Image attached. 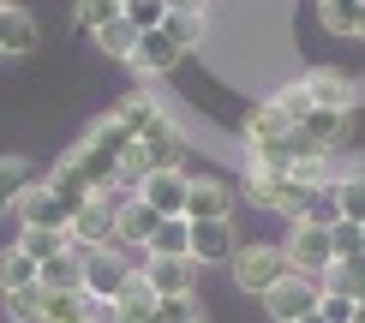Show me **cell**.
Masks as SVG:
<instances>
[{
  "mask_svg": "<svg viewBox=\"0 0 365 323\" xmlns=\"http://www.w3.org/2000/svg\"><path fill=\"white\" fill-rule=\"evenodd\" d=\"M156 317L162 323H204V305H197V294H174V299H156Z\"/></svg>",
  "mask_w": 365,
  "mask_h": 323,
  "instance_id": "4dcf8cb0",
  "label": "cell"
},
{
  "mask_svg": "<svg viewBox=\"0 0 365 323\" xmlns=\"http://www.w3.org/2000/svg\"><path fill=\"white\" fill-rule=\"evenodd\" d=\"M234 186L216 174H192V192H186V222H234Z\"/></svg>",
  "mask_w": 365,
  "mask_h": 323,
  "instance_id": "52a82bcc",
  "label": "cell"
},
{
  "mask_svg": "<svg viewBox=\"0 0 365 323\" xmlns=\"http://www.w3.org/2000/svg\"><path fill=\"white\" fill-rule=\"evenodd\" d=\"M0 6H6V0H0Z\"/></svg>",
  "mask_w": 365,
  "mask_h": 323,
  "instance_id": "f35d334b",
  "label": "cell"
},
{
  "mask_svg": "<svg viewBox=\"0 0 365 323\" xmlns=\"http://www.w3.org/2000/svg\"><path fill=\"white\" fill-rule=\"evenodd\" d=\"M240 240H234V222H192V264H234Z\"/></svg>",
  "mask_w": 365,
  "mask_h": 323,
  "instance_id": "8fae6325",
  "label": "cell"
},
{
  "mask_svg": "<svg viewBox=\"0 0 365 323\" xmlns=\"http://www.w3.org/2000/svg\"><path fill=\"white\" fill-rule=\"evenodd\" d=\"M317 299H324V282H312V275H287L264 294V312L276 323H299L306 312H317Z\"/></svg>",
  "mask_w": 365,
  "mask_h": 323,
  "instance_id": "277c9868",
  "label": "cell"
},
{
  "mask_svg": "<svg viewBox=\"0 0 365 323\" xmlns=\"http://www.w3.org/2000/svg\"><path fill=\"white\" fill-rule=\"evenodd\" d=\"M324 287H336V294H347V299H365V252H359V257H341V264H329Z\"/></svg>",
  "mask_w": 365,
  "mask_h": 323,
  "instance_id": "cb8c5ba5",
  "label": "cell"
},
{
  "mask_svg": "<svg viewBox=\"0 0 365 323\" xmlns=\"http://www.w3.org/2000/svg\"><path fill=\"white\" fill-rule=\"evenodd\" d=\"M138 36H144V30H138V24H126V19H114V24H102V30H96L102 54H108V60H126V66H132V48H138Z\"/></svg>",
  "mask_w": 365,
  "mask_h": 323,
  "instance_id": "603a6c76",
  "label": "cell"
},
{
  "mask_svg": "<svg viewBox=\"0 0 365 323\" xmlns=\"http://www.w3.org/2000/svg\"><path fill=\"white\" fill-rule=\"evenodd\" d=\"M36 287H48V294H84V252L66 245L60 257L36 264Z\"/></svg>",
  "mask_w": 365,
  "mask_h": 323,
  "instance_id": "9a60e30c",
  "label": "cell"
},
{
  "mask_svg": "<svg viewBox=\"0 0 365 323\" xmlns=\"http://www.w3.org/2000/svg\"><path fill=\"white\" fill-rule=\"evenodd\" d=\"M0 215H6V198H0Z\"/></svg>",
  "mask_w": 365,
  "mask_h": 323,
  "instance_id": "8d00e7d4",
  "label": "cell"
},
{
  "mask_svg": "<svg viewBox=\"0 0 365 323\" xmlns=\"http://www.w3.org/2000/svg\"><path fill=\"white\" fill-rule=\"evenodd\" d=\"M72 19H78L84 36H96L102 24H114V19H120V0H78V6H72Z\"/></svg>",
  "mask_w": 365,
  "mask_h": 323,
  "instance_id": "4316f807",
  "label": "cell"
},
{
  "mask_svg": "<svg viewBox=\"0 0 365 323\" xmlns=\"http://www.w3.org/2000/svg\"><path fill=\"white\" fill-rule=\"evenodd\" d=\"M336 204L347 222H365V174H341L336 180Z\"/></svg>",
  "mask_w": 365,
  "mask_h": 323,
  "instance_id": "f1b7e54d",
  "label": "cell"
},
{
  "mask_svg": "<svg viewBox=\"0 0 365 323\" xmlns=\"http://www.w3.org/2000/svg\"><path fill=\"white\" fill-rule=\"evenodd\" d=\"M354 305H359V299H347V294H336V287H324L317 317H324V323H354Z\"/></svg>",
  "mask_w": 365,
  "mask_h": 323,
  "instance_id": "1f68e13d",
  "label": "cell"
},
{
  "mask_svg": "<svg viewBox=\"0 0 365 323\" xmlns=\"http://www.w3.org/2000/svg\"><path fill=\"white\" fill-rule=\"evenodd\" d=\"M299 222H317V227H336L341 222V204H336V180H324V186L312 192V204H306V215Z\"/></svg>",
  "mask_w": 365,
  "mask_h": 323,
  "instance_id": "484cf974",
  "label": "cell"
},
{
  "mask_svg": "<svg viewBox=\"0 0 365 323\" xmlns=\"http://www.w3.org/2000/svg\"><path fill=\"white\" fill-rule=\"evenodd\" d=\"M78 323H90V317H78Z\"/></svg>",
  "mask_w": 365,
  "mask_h": 323,
  "instance_id": "74e56055",
  "label": "cell"
},
{
  "mask_svg": "<svg viewBox=\"0 0 365 323\" xmlns=\"http://www.w3.org/2000/svg\"><path fill=\"white\" fill-rule=\"evenodd\" d=\"M282 252H287V264H294V275H312V282H324V275H329V264H336L329 227H317V222H287Z\"/></svg>",
  "mask_w": 365,
  "mask_h": 323,
  "instance_id": "7a4b0ae2",
  "label": "cell"
},
{
  "mask_svg": "<svg viewBox=\"0 0 365 323\" xmlns=\"http://www.w3.org/2000/svg\"><path fill=\"white\" fill-rule=\"evenodd\" d=\"M156 227H162V215L150 210L138 192H132V198H120V204H114V245H132V252H144Z\"/></svg>",
  "mask_w": 365,
  "mask_h": 323,
  "instance_id": "30bf717a",
  "label": "cell"
},
{
  "mask_svg": "<svg viewBox=\"0 0 365 323\" xmlns=\"http://www.w3.org/2000/svg\"><path fill=\"white\" fill-rule=\"evenodd\" d=\"M227 270H234V287H240V294H257V299H264L276 282H287V275H294V264H287L282 245H240Z\"/></svg>",
  "mask_w": 365,
  "mask_h": 323,
  "instance_id": "6da1fadb",
  "label": "cell"
},
{
  "mask_svg": "<svg viewBox=\"0 0 365 323\" xmlns=\"http://www.w3.org/2000/svg\"><path fill=\"white\" fill-rule=\"evenodd\" d=\"M168 6H174V12H197V19H204V6H210V0H168Z\"/></svg>",
  "mask_w": 365,
  "mask_h": 323,
  "instance_id": "836d02e7",
  "label": "cell"
},
{
  "mask_svg": "<svg viewBox=\"0 0 365 323\" xmlns=\"http://www.w3.org/2000/svg\"><path fill=\"white\" fill-rule=\"evenodd\" d=\"M144 275H150V287H156V299H174V294H192L197 264L192 257H144Z\"/></svg>",
  "mask_w": 365,
  "mask_h": 323,
  "instance_id": "2e32d148",
  "label": "cell"
},
{
  "mask_svg": "<svg viewBox=\"0 0 365 323\" xmlns=\"http://www.w3.org/2000/svg\"><path fill=\"white\" fill-rule=\"evenodd\" d=\"M354 323H365V299H359V305H354Z\"/></svg>",
  "mask_w": 365,
  "mask_h": 323,
  "instance_id": "e575fe53",
  "label": "cell"
},
{
  "mask_svg": "<svg viewBox=\"0 0 365 323\" xmlns=\"http://www.w3.org/2000/svg\"><path fill=\"white\" fill-rule=\"evenodd\" d=\"M12 245H19L24 257H36V264H48V257H60L72 245V234H66V227H19V240H12Z\"/></svg>",
  "mask_w": 365,
  "mask_h": 323,
  "instance_id": "ffe728a7",
  "label": "cell"
},
{
  "mask_svg": "<svg viewBox=\"0 0 365 323\" xmlns=\"http://www.w3.org/2000/svg\"><path fill=\"white\" fill-rule=\"evenodd\" d=\"M114 204L120 198L114 192H96V198H84L78 210H72V245L78 252H102V245H114Z\"/></svg>",
  "mask_w": 365,
  "mask_h": 323,
  "instance_id": "3957f363",
  "label": "cell"
},
{
  "mask_svg": "<svg viewBox=\"0 0 365 323\" xmlns=\"http://www.w3.org/2000/svg\"><path fill=\"white\" fill-rule=\"evenodd\" d=\"M306 138H317V144L336 156V150H347V138H354V108H312L306 126H299Z\"/></svg>",
  "mask_w": 365,
  "mask_h": 323,
  "instance_id": "5bb4252c",
  "label": "cell"
},
{
  "mask_svg": "<svg viewBox=\"0 0 365 323\" xmlns=\"http://www.w3.org/2000/svg\"><path fill=\"white\" fill-rule=\"evenodd\" d=\"M144 257H192V222L186 215H162V227L150 234Z\"/></svg>",
  "mask_w": 365,
  "mask_h": 323,
  "instance_id": "ac0fdd59",
  "label": "cell"
},
{
  "mask_svg": "<svg viewBox=\"0 0 365 323\" xmlns=\"http://www.w3.org/2000/svg\"><path fill=\"white\" fill-rule=\"evenodd\" d=\"M19 287H36V257H24L19 245L0 252V294H19Z\"/></svg>",
  "mask_w": 365,
  "mask_h": 323,
  "instance_id": "44dd1931",
  "label": "cell"
},
{
  "mask_svg": "<svg viewBox=\"0 0 365 323\" xmlns=\"http://www.w3.org/2000/svg\"><path fill=\"white\" fill-rule=\"evenodd\" d=\"M42 42V30H36V19H30L24 6H0V54H30Z\"/></svg>",
  "mask_w": 365,
  "mask_h": 323,
  "instance_id": "e0dca14e",
  "label": "cell"
},
{
  "mask_svg": "<svg viewBox=\"0 0 365 323\" xmlns=\"http://www.w3.org/2000/svg\"><path fill=\"white\" fill-rule=\"evenodd\" d=\"M42 305H48L42 287H19V294H6V317L12 323H42Z\"/></svg>",
  "mask_w": 365,
  "mask_h": 323,
  "instance_id": "83f0119b",
  "label": "cell"
},
{
  "mask_svg": "<svg viewBox=\"0 0 365 323\" xmlns=\"http://www.w3.org/2000/svg\"><path fill=\"white\" fill-rule=\"evenodd\" d=\"M329 245H336V264H341V257H359L365 252V222H347V215H341V222L329 227Z\"/></svg>",
  "mask_w": 365,
  "mask_h": 323,
  "instance_id": "f546056e",
  "label": "cell"
},
{
  "mask_svg": "<svg viewBox=\"0 0 365 323\" xmlns=\"http://www.w3.org/2000/svg\"><path fill=\"white\" fill-rule=\"evenodd\" d=\"M186 54H192L186 42H180L168 24H156V30H144V36H138V48H132V66H138L144 78H162V72H174Z\"/></svg>",
  "mask_w": 365,
  "mask_h": 323,
  "instance_id": "5b68a950",
  "label": "cell"
},
{
  "mask_svg": "<svg viewBox=\"0 0 365 323\" xmlns=\"http://www.w3.org/2000/svg\"><path fill=\"white\" fill-rule=\"evenodd\" d=\"M186 192H192V174L186 168H150V180L138 186V198L156 215H186Z\"/></svg>",
  "mask_w": 365,
  "mask_h": 323,
  "instance_id": "9c48e42d",
  "label": "cell"
},
{
  "mask_svg": "<svg viewBox=\"0 0 365 323\" xmlns=\"http://www.w3.org/2000/svg\"><path fill=\"white\" fill-rule=\"evenodd\" d=\"M317 12H324V30L365 42V0H317Z\"/></svg>",
  "mask_w": 365,
  "mask_h": 323,
  "instance_id": "d6986e66",
  "label": "cell"
},
{
  "mask_svg": "<svg viewBox=\"0 0 365 323\" xmlns=\"http://www.w3.org/2000/svg\"><path fill=\"white\" fill-rule=\"evenodd\" d=\"M36 168H30L24 156H0V198H6V210L12 204H19V198H24V186H36Z\"/></svg>",
  "mask_w": 365,
  "mask_h": 323,
  "instance_id": "7402d4cb",
  "label": "cell"
},
{
  "mask_svg": "<svg viewBox=\"0 0 365 323\" xmlns=\"http://www.w3.org/2000/svg\"><path fill=\"white\" fill-rule=\"evenodd\" d=\"M299 323H324V317H317V312H306V317H299Z\"/></svg>",
  "mask_w": 365,
  "mask_h": 323,
  "instance_id": "d590c367",
  "label": "cell"
},
{
  "mask_svg": "<svg viewBox=\"0 0 365 323\" xmlns=\"http://www.w3.org/2000/svg\"><path fill=\"white\" fill-rule=\"evenodd\" d=\"M168 0H120V19L126 24H138V30H156V24H168Z\"/></svg>",
  "mask_w": 365,
  "mask_h": 323,
  "instance_id": "d4e9b609",
  "label": "cell"
},
{
  "mask_svg": "<svg viewBox=\"0 0 365 323\" xmlns=\"http://www.w3.org/2000/svg\"><path fill=\"white\" fill-rule=\"evenodd\" d=\"M287 132H294V120H287V108L276 96L257 102L252 114H246V150H269V144H282Z\"/></svg>",
  "mask_w": 365,
  "mask_h": 323,
  "instance_id": "7c38bea8",
  "label": "cell"
},
{
  "mask_svg": "<svg viewBox=\"0 0 365 323\" xmlns=\"http://www.w3.org/2000/svg\"><path fill=\"white\" fill-rule=\"evenodd\" d=\"M132 264L120 257V245H102V252H84V294L90 299H120V287H126Z\"/></svg>",
  "mask_w": 365,
  "mask_h": 323,
  "instance_id": "8992f818",
  "label": "cell"
},
{
  "mask_svg": "<svg viewBox=\"0 0 365 323\" xmlns=\"http://www.w3.org/2000/svg\"><path fill=\"white\" fill-rule=\"evenodd\" d=\"M12 210H19V227H72V204L48 186V180L24 186V198H19Z\"/></svg>",
  "mask_w": 365,
  "mask_h": 323,
  "instance_id": "ba28073f",
  "label": "cell"
},
{
  "mask_svg": "<svg viewBox=\"0 0 365 323\" xmlns=\"http://www.w3.org/2000/svg\"><path fill=\"white\" fill-rule=\"evenodd\" d=\"M299 84H306V96H312L317 108H354V96H359L354 78H347L341 66H312Z\"/></svg>",
  "mask_w": 365,
  "mask_h": 323,
  "instance_id": "4fadbf2b",
  "label": "cell"
},
{
  "mask_svg": "<svg viewBox=\"0 0 365 323\" xmlns=\"http://www.w3.org/2000/svg\"><path fill=\"white\" fill-rule=\"evenodd\" d=\"M276 102L287 108V120H294V126H306V114H312V96H306V84H287V90H276Z\"/></svg>",
  "mask_w": 365,
  "mask_h": 323,
  "instance_id": "d6a6232c",
  "label": "cell"
}]
</instances>
